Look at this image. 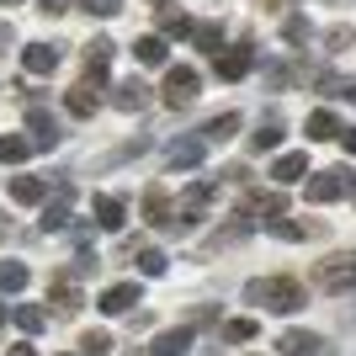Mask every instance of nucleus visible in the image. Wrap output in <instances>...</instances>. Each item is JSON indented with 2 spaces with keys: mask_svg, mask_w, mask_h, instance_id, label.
<instances>
[{
  "mask_svg": "<svg viewBox=\"0 0 356 356\" xmlns=\"http://www.w3.org/2000/svg\"><path fill=\"white\" fill-rule=\"evenodd\" d=\"M303 282H298V277H255L250 287H245V303H250V309H266V314H298L303 309Z\"/></svg>",
  "mask_w": 356,
  "mask_h": 356,
  "instance_id": "nucleus-1",
  "label": "nucleus"
},
{
  "mask_svg": "<svg viewBox=\"0 0 356 356\" xmlns=\"http://www.w3.org/2000/svg\"><path fill=\"white\" fill-rule=\"evenodd\" d=\"M90 271V255H80L70 271H54V282H48V303H54V314L59 319H70V314L86 309V298H80V277Z\"/></svg>",
  "mask_w": 356,
  "mask_h": 356,
  "instance_id": "nucleus-2",
  "label": "nucleus"
},
{
  "mask_svg": "<svg viewBox=\"0 0 356 356\" xmlns=\"http://www.w3.org/2000/svg\"><path fill=\"white\" fill-rule=\"evenodd\" d=\"M314 282L325 287V293H351V287H356V250H341V255H330L325 266L314 271Z\"/></svg>",
  "mask_w": 356,
  "mask_h": 356,
  "instance_id": "nucleus-3",
  "label": "nucleus"
},
{
  "mask_svg": "<svg viewBox=\"0 0 356 356\" xmlns=\"http://www.w3.org/2000/svg\"><path fill=\"white\" fill-rule=\"evenodd\" d=\"M197 90H202V80H197V70H186V64L165 74V106H176V112H181V106L197 102Z\"/></svg>",
  "mask_w": 356,
  "mask_h": 356,
  "instance_id": "nucleus-4",
  "label": "nucleus"
},
{
  "mask_svg": "<svg viewBox=\"0 0 356 356\" xmlns=\"http://www.w3.org/2000/svg\"><path fill=\"white\" fill-rule=\"evenodd\" d=\"M341 197H351V176L346 170H319L309 181V202H341Z\"/></svg>",
  "mask_w": 356,
  "mask_h": 356,
  "instance_id": "nucleus-5",
  "label": "nucleus"
},
{
  "mask_svg": "<svg viewBox=\"0 0 356 356\" xmlns=\"http://www.w3.org/2000/svg\"><path fill=\"white\" fill-rule=\"evenodd\" d=\"M213 70H218V80H245V74L255 70V48H250V43H234L229 54H218V64H213Z\"/></svg>",
  "mask_w": 356,
  "mask_h": 356,
  "instance_id": "nucleus-6",
  "label": "nucleus"
},
{
  "mask_svg": "<svg viewBox=\"0 0 356 356\" xmlns=\"http://www.w3.org/2000/svg\"><path fill=\"white\" fill-rule=\"evenodd\" d=\"M27 128H32V138H27L32 149H54L64 138V128L54 122V112H43V106H32V112H27Z\"/></svg>",
  "mask_w": 356,
  "mask_h": 356,
  "instance_id": "nucleus-7",
  "label": "nucleus"
},
{
  "mask_svg": "<svg viewBox=\"0 0 356 356\" xmlns=\"http://www.w3.org/2000/svg\"><path fill=\"white\" fill-rule=\"evenodd\" d=\"M22 70L27 74H54L59 70V48L54 43H27L22 48Z\"/></svg>",
  "mask_w": 356,
  "mask_h": 356,
  "instance_id": "nucleus-8",
  "label": "nucleus"
},
{
  "mask_svg": "<svg viewBox=\"0 0 356 356\" xmlns=\"http://www.w3.org/2000/svg\"><path fill=\"white\" fill-rule=\"evenodd\" d=\"M277 351H282V356H319L325 341L309 335V330H287V335H277Z\"/></svg>",
  "mask_w": 356,
  "mask_h": 356,
  "instance_id": "nucleus-9",
  "label": "nucleus"
},
{
  "mask_svg": "<svg viewBox=\"0 0 356 356\" xmlns=\"http://www.w3.org/2000/svg\"><path fill=\"white\" fill-rule=\"evenodd\" d=\"M149 351H154V356H186V351H192V330H186V325H181V330H160V335L149 341Z\"/></svg>",
  "mask_w": 356,
  "mask_h": 356,
  "instance_id": "nucleus-10",
  "label": "nucleus"
},
{
  "mask_svg": "<svg viewBox=\"0 0 356 356\" xmlns=\"http://www.w3.org/2000/svg\"><path fill=\"white\" fill-rule=\"evenodd\" d=\"M96 309H102V314H134V309H138V287H134V282H122V287H106Z\"/></svg>",
  "mask_w": 356,
  "mask_h": 356,
  "instance_id": "nucleus-11",
  "label": "nucleus"
},
{
  "mask_svg": "<svg viewBox=\"0 0 356 356\" xmlns=\"http://www.w3.org/2000/svg\"><path fill=\"white\" fill-rule=\"evenodd\" d=\"M96 90H102V86H96V80H80V86H74L70 96H64V106H70L74 118H90V112L102 106V96H96Z\"/></svg>",
  "mask_w": 356,
  "mask_h": 356,
  "instance_id": "nucleus-12",
  "label": "nucleus"
},
{
  "mask_svg": "<svg viewBox=\"0 0 356 356\" xmlns=\"http://www.w3.org/2000/svg\"><path fill=\"white\" fill-rule=\"evenodd\" d=\"M122 223H128V208H122L118 197H96V229H106V234H118Z\"/></svg>",
  "mask_w": 356,
  "mask_h": 356,
  "instance_id": "nucleus-13",
  "label": "nucleus"
},
{
  "mask_svg": "<svg viewBox=\"0 0 356 356\" xmlns=\"http://www.w3.org/2000/svg\"><path fill=\"white\" fill-rule=\"evenodd\" d=\"M112 102H118L122 112H144V106H149V86L134 74V80H122V86H118V96H112Z\"/></svg>",
  "mask_w": 356,
  "mask_h": 356,
  "instance_id": "nucleus-14",
  "label": "nucleus"
},
{
  "mask_svg": "<svg viewBox=\"0 0 356 356\" xmlns=\"http://www.w3.org/2000/svg\"><path fill=\"white\" fill-rule=\"evenodd\" d=\"M170 213H176V208H170L165 186H149V192H144V218H149V223H160V229H170Z\"/></svg>",
  "mask_w": 356,
  "mask_h": 356,
  "instance_id": "nucleus-15",
  "label": "nucleus"
},
{
  "mask_svg": "<svg viewBox=\"0 0 356 356\" xmlns=\"http://www.w3.org/2000/svg\"><path fill=\"white\" fill-rule=\"evenodd\" d=\"M202 154H208V138H186L170 149V170H192V165H202Z\"/></svg>",
  "mask_w": 356,
  "mask_h": 356,
  "instance_id": "nucleus-16",
  "label": "nucleus"
},
{
  "mask_svg": "<svg viewBox=\"0 0 356 356\" xmlns=\"http://www.w3.org/2000/svg\"><path fill=\"white\" fill-rule=\"evenodd\" d=\"M43 197H48L43 176H16L11 181V202H27V208H32V202H43Z\"/></svg>",
  "mask_w": 356,
  "mask_h": 356,
  "instance_id": "nucleus-17",
  "label": "nucleus"
},
{
  "mask_svg": "<svg viewBox=\"0 0 356 356\" xmlns=\"http://www.w3.org/2000/svg\"><path fill=\"white\" fill-rule=\"evenodd\" d=\"M282 208H287L282 192H250V202H245V213H255V218H277Z\"/></svg>",
  "mask_w": 356,
  "mask_h": 356,
  "instance_id": "nucleus-18",
  "label": "nucleus"
},
{
  "mask_svg": "<svg viewBox=\"0 0 356 356\" xmlns=\"http://www.w3.org/2000/svg\"><path fill=\"white\" fill-rule=\"evenodd\" d=\"M303 134H309V138H335V134H341V118H335V112H309Z\"/></svg>",
  "mask_w": 356,
  "mask_h": 356,
  "instance_id": "nucleus-19",
  "label": "nucleus"
},
{
  "mask_svg": "<svg viewBox=\"0 0 356 356\" xmlns=\"http://www.w3.org/2000/svg\"><path fill=\"white\" fill-rule=\"evenodd\" d=\"M298 176H309V154H282L271 165V181H298Z\"/></svg>",
  "mask_w": 356,
  "mask_h": 356,
  "instance_id": "nucleus-20",
  "label": "nucleus"
},
{
  "mask_svg": "<svg viewBox=\"0 0 356 356\" xmlns=\"http://www.w3.org/2000/svg\"><path fill=\"white\" fill-rule=\"evenodd\" d=\"M134 54H138V64H144V70H160V64H165V38H138Z\"/></svg>",
  "mask_w": 356,
  "mask_h": 356,
  "instance_id": "nucleus-21",
  "label": "nucleus"
},
{
  "mask_svg": "<svg viewBox=\"0 0 356 356\" xmlns=\"http://www.w3.org/2000/svg\"><path fill=\"white\" fill-rule=\"evenodd\" d=\"M70 223V186H59V202H48L43 208V229L54 234V229H64Z\"/></svg>",
  "mask_w": 356,
  "mask_h": 356,
  "instance_id": "nucleus-22",
  "label": "nucleus"
},
{
  "mask_svg": "<svg viewBox=\"0 0 356 356\" xmlns=\"http://www.w3.org/2000/svg\"><path fill=\"white\" fill-rule=\"evenodd\" d=\"M11 314H16V325L27 330V335H38V330H48V314L38 309V303H16Z\"/></svg>",
  "mask_w": 356,
  "mask_h": 356,
  "instance_id": "nucleus-23",
  "label": "nucleus"
},
{
  "mask_svg": "<svg viewBox=\"0 0 356 356\" xmlns=\"http://www.w3.org/2000/svg\"><path fill=\"white\" fill-rule=\"evenodd\" d=\"M27 287V266L22 261H0V293H22Z\"/></svg>",
  "mask_w": 356,
  "mask_h": 356,
  "instance_id": "nucleus-24",
  "label": "nucleus"
},
{
  "mask_svg": "<svg viewBox=\"0 0 356 356\" xmlns=\"http://www.w3.org/2000/svg\"><path fill=\"white\" fill-rule=\"evenodd\" d=\"M277 144H282V122H261L255 138H250V154H266V149H277Z\"/></svg>",
  "mask_w": 356,
  "mask_h": 356,
  "instance_id": "nucleus-25",
  "label": "nucleus"
},
{
  "mask_svg": "<svg viewBox=\"0 0 356 356\" xmlns=\"http://www.w3.org/2000/svg\"><path fill=\"white\" fill-rule=\"evenodd\" d=\"M271 234H282V239H309V234H319V223H293V218H282L277 213V223H266Z\"/></svg>",
  "mask_w": 356,
  "mask_h": 356,
  "instance_id": "nucleus-26",
  "label": "nucleus"
},
{
  "mask_svg": "<svg viewBox=\"0 0 356 356\" xmlns=\"http://www.w3.org/2000/svg\"><path fill=\"white\" fill-rule=\"evenodd\" d=\"M27 154H32V144H27V138H16V134H6V138H0V165H22Z\"/></svg>",
  "mask_w": 356,
  "mask_h": 356,
  "instance_id": "nucleus-27",
  "label": "nucleus"
},
{
  "mask_svg": "<svg viewBox=\"0 0 356 356\" xmlns=\"http://www.w3.org/2000/svg\"><path fill=\"white\" fill-rule=\"evenodd\" d=\"M234 134H239V112H223V118H213L208 128H202L208 144H213V138H234Z\"/></svg>",
  "mask_w": 356,
  "mask_h": 356,
  "instance_id": "nucleus-28",
  "label": "nucleus"
},
{
  "mask_svg": "<svg viewBox=\"0 0 356 356\" xmlns=\"http://www.w3.org/2000/svg\"><path fill=\"white\" fill-rule=\"evenodd\" d=\"M160 38H192V16L165 11V16H160Z\"/></svg>",
  "mask_w": 356,
  "mask_h": 356,
  "instance_id": "nucleus-29",
  "label": "nucleus"
},
{
  "mask_svg": "<svg viewBox=\"0 0 356 356\" xmlns=\"http://www.w3.org/2000/svg\"><path fill=\"white\" fill-rule=\"evenodd\" d=\"M192 38H197V48H202V54H218V48H223V27H213V22L192 27Z\"/></svg>",
  "mask_w": 356,
  "mask_h": 356,
  "instance_id": "nucleus-30",
  "label": "nucleus"
},
{
  "mask_svg": "<svg viewBox=\"0 0 356 356\" xmlns=\"http://www.w3.org/2000/svg\"><path fill=\"white\" fill-rule=\"evenodd\" d=\"M223 341H234V346L255 341V319H229V325H223Z\"/></svg>",
  "mask_w": 356,
  "mask_h": 356,
  "instance_id": "nucleus-31",
  "label": "nucleus"
},
{
  "mask_svg": "<svg viewBox=\"0 0 356 356\" xmlns=\"http://www.w3.org/2000/svg\"><path fill=\"white\" fill-rule=\"evenodd\" d=\"M80 351L86 356H112V335H106V330H90L86 341H80Z\"/></svg>",
  "mask_w": 356,
  "mask_h": 356,
  "instance_id": "nucleus-32",
  "label": "nucleus"
},
{
  "mask_svg": "<svg viewBox=\"0 0 356 356\" xmlns=\"http://www.w3.org/2000/svg\"><path fill=\"white\" fill-rule=\"evenodd\" d=\"M165 266H170V261H165L160 250H138V271H144V277H165Z\"/></svg>",
  "mask_w": 356,
  "mask_h": 356,
  "instance_id": "nucleus-33",
  "label": "nucleus"
},
{
  "mask_svg": "<svg viewBox=\"0 0 356 356\" xmlns=\"http://www.w3.org/2000/svg\"><path fill=\"white\" fill-rule=\"evenodd\" d=\"M80 11H90V16H102V22H106V16L122 11V0H80Z\"/></svg>",
  "mask_w": 356,
  "mask_h": 356,
  "instance_id": "nucleus-34",
  "label": "nucleus"
},
{
  "mask_svg": "<svg viewBox=\"0 0 356 356\" xmlns=\"http://www.w3.org/2000/svg\"><path fill=\"white\" fill-rule=\"evenodd\" d=\"M282 38H287V43H309V22H303V16H287Z\"/></svg>",
  "mask_w": 356,
  "mask_h": 356,
  "instance_id": "nucleus-35",
  "label": "nucleus"
},
{
  "mask_svg": "<svg viewBox=\"0 0 356 356\" xmlns=\"http://www.w3.org/2000/svg\"><path fill=\"white\" fill-rule=\"evenodd\" d=\"M314 86L325 90V96H335V90H351V80H341V74H319V80H314Z\"/></svg>",
  "mask_w": 356,
  "mask_h": 356,
  "instance_id": "nucleus-36",
  "label": "nucleus"
},
{
  "mask_svg": "<svg viewBox=\"0 0 356 356\" xmlns=\"http://www.w3.org/2000/svg\"><path fill=\"white\" fill-rule=\"evenodd\" d=\"M86 59H112V38H96V43L86 48Z\"/></svg>",
  "mask_w": 356,
  "mask_h": 356,
  "instance_id": "nucleus-37",
  "label": "nucleus"
},
{
  "mask_svg": "<svg viewBox=\"0 0 356 356\" xmlns=\"http://www.w3.org/2000/svg\"><path fill=\"white\" fill-rule=\"evenodd\" d=\"M38 6H43V16H64L70 11V0H38Z\"/></svg>",
  "mask_w": 356,
  "mask_h": 356,
  "instance_id": "nucleus-38",
  "label": "nucleus"
},
{
  "mask_svg": "<svg viewBox=\"0 0 356 356\" xmlns=\"http://www.w3.org/2000/svg\"><path fill=\"white\" fill-rule=\"evenodd\" d=\"M325 43H330V48H346V43H351V27H335V32L325 38Z\"/></svg>",
  "mask_w": 356,
  "mask_h": 356,
  "instance_id": "nucleus-39",
  "label": "nucleus"
},
{
  "mask_svg": "<svg viewBox=\"0 0 356 356\" xmlns=\"http://www.w3.org/2000/svg\"><path fill=\"white\" fill-rule=\"evenodd\" d=\"M335 138H341V144H346V149H351V154H356V128H341V134H335Z\"/></svg>",
  "mask_w": 356,
  "mask_h": 356,
  "instance_id": "nucleus-40",
  "label": "nucleus"
},
{
  "mask_svg": "<svg viewBox=\"0 0 356 356\" xmlns=\"http://www.w3.org/2000/svg\"><path fill=\"white\" fill-rule=\"evenodd\" d=\"M6 356H38V351H32V346L22 341V346H11V351H6Z\"/></svg>",
  "mask_w": 356,
  "mask_h": 356,
  "instance_id": "nucleus-41",
  "label": "nucleus"
},
{
  "mask_svg": "<svg viewBox=\"0 0 356 356\" xmlns=\"http://www.w3.org/2000/svg\"><path fill=\"white\" fill-rule=\"evenodd\" d=\"M0 239H6V218H0Z\"/></svg>",
  "mask_w": 356,
  "mask_h": 356,
  "instance_id": "nucleus-42",
  "label": "nucleus"
},
{
  "mask_svg": "<svg viewBox=\"0 0 356 356\" xmlns=\"http://www.w3.org/2000/svg\"><path fill=\"white\" fill-rule=\"evenodd\" d=\"M149 6H165V0H149Z\"/></svg>",
  "mask_w": 356,
  "mask_h": 356,
  "instance_id": "nucleus-43",
  "label": "nucleus"
},
{
  "mask_svg": "<svg viewBox=\"0 0 356 356\" xmlns=\"http://www.w3.org/2000/svg\"><path fill=\"white\" fill-rule=\"evenodd\" d=\"M0 319H6V309H0Z\"/></svg>",
  "mask_w": 356,
  "mask_h": 356,
  "instance_id": "nucleus-44",
  "label": "nucleus"
},
{
  "mask_svg": "<svg viewBox=\"0 0 356 356\" xmlns=\"http://www.w3.org/2000/svg\"><path fill=\"white\" fill-rule=\"evenodd\" d=\"M6 6H16V0H6Z\"/></svg>",
  "mask_w": 356,
  "mask_h": 356,
  "instance_id": "nucleus-45",
  "label": "nucleus"
},
{
  "mask_svg": "<svg viewBox=\"0 0 356 356\" xmlns=\"http://www.w3.org/2000/svg\"><path fill=\"white\" fill-rule=\"evenodd\" d=\"M351 96H356V90H351Z\"/></svg>",
  "mask_w": 356,
  "mask_h": 356,
  "instance_id": "nucleus-46",
  "label": "nucleus"
}]
</instances>
